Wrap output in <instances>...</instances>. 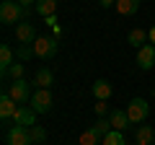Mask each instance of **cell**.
Returning a JSON list of instances; mask_svg holds the SVG:
<instances>
[{"label": "cell", "instance_id": "4", "mask_svg": "<svg viewBox=\"0 0 155 145\" xmlns=\"http://www.w3.org/2000/svg\"><path fill=\"white\" fill-rule=\"evenodd\" d=\"M147 114H150V106H147L145 99H132L127 104V117H129L132 124H142L147 119Z\"/></svg>", "mask_w": 155, "mask_h": 145}, {"label": "cell", "instance_id": "12", "mask_svg": "<svg viewBox=\"0 0 155 145\" xmlns=\"http://www.w3.org/2000/svg\"><path fill=\"white\" fill-rule=\"evenodd\" d=\"M153 140H155V130L150 124H140L137 132H134V143L137 145H153Z\"/></svg>", "mask_w": 155, "mask_h": 145}, {"label": "cell", "instance_id": "9", "mask_svg": "<svg viewBox=\"0 0 155 145\" xmlns=\"http://www.w3.org/2000/svg\"><path fill=\"white\" fill-rule=\"evenodd\" d=\"M109 122H111V130H119V132H124L127 127H132V122H129V117H127V109H111Z\"/></svg>", "mask_w": 155, "mask_h": 145}, {"label": "cell", "instance_id": "7", "mask_svg": "<svg viewBox=\"0 0 155 145\" xmlns=\"http://www.w3.org/2000/svg\"><path fill=\"white\" fill-rule=\"evenodd\" d=\"M137 65L140 70H150V67H155V44H142L137 49Z\"/></svg>", "mask_w": 155, "mask_h": 145}, {"label": "cell", "instance_id": "27", "mask_svg": "<svg viewBox=\"0 0 155 145\" xmlns=\"http://www.w3.org/2000/svg\"><path fill=\"white\" fill-rule=\"evenodd\" d=\"M101 5H104V8H114L116 0H101Z\"/></svg>", "mask_w": 155, "mask_h": 145}, {"label": "cell", "instance_id": "11", "mask_svg": "<svg viewBox=\"0 0 155 145\" xmlns=\"http://www.w3.org/2000/svg\"><path fill=\"white\" fill-rule=\"evenodd\" d=\"M16 112H18L16 101H13L8 93H3V99H0V119H3V122H5V119H13Z\"/></svg>", "mask_w": 155, "mask_h": 145}, {"label": "cell", "instance_id": "22", "mask_svg": "<svg viewBox=\"0 0 155 145\" xmlns=\"http://www.w3.org/2000/svg\"><path fill=\"white\" fill-rule=\"evenodd\" d=\"M5 75H11L13 80H21V78H23V62H13V65L8 67Z\"/></svg>", "mask_w": 155, "mask_h": 145}, {"label": "cell", "instance_id": "26", "mask_svg": "<svg viewBox=\"0 0 155 145\" xmlns=\"http://www.w3.org/2000/svg\"><path fill=\"white\" fill-rule=\"evenodd\" d=\"M23 8H31V5H36V0H18Z\"/></svg>", "mask_w": 155, "mask_h": 145}, {"label": "cell", "instance_id": "24", "mask_svg": "<svg viewBox=\"0 0 155 145\" xmlns=\"http://www.w3.org/2000/svg\"><path fill=\"white\" fill-rule=\"evenodd\" d=\"M28 132H31V140H34V143H44V137H47L44 127H39V124H34V127H28Z\"/></svg>", "mask_w": 155, "mask_h": 145}, {"label": "cell", "instance_id": "3", "mask_svg": "<svg viewBox=\"0 0 155 145\" xmlns=\"http://www.w3.org/2000/svg\"><path fill=\"white\" fill-rule=\"evenodd\" d=\"M5 93L11 96L16 104H26V101H31V86L26 83V80H13V83L5 86Z\"/></svg>", "mask_w": 155, "mask_h": 145}, {"label": "cell", "instance_id": "6", "mask_svg": "<svg viewBox=\"0 0 155 145\" xmlns=\"http://www.w3.org/2000/svg\"><path fill=\"white\" fill-rule=\"evenodd\" d=\"M5 143H8V145H34V140H31V132H28V127L13 124V127L5 132Z\"/></svg>", "mask_w": 155, "mask_h": 145}, {"label": "cell", "instance_id": "15", "mask_svg": "<svg viewBox=\"0 0 155 145\" xmlns=\"http://www.w3.org/2000/svg\"><path fill=\"white\" fill-rule=\"evenodd\" d=\"M16 62V57H13V49H11V44L8 42H3L0 44V67H3V75L8 72V67Z\"/></svg>", "mask_w": 155, "mask_h": 145}, {"label": "cell", "instance_id": "1", "mask_svg": "<svg viewBox=\"0 0 155 145\" xmlns=\"http://www.w3.org/2000/svg\"><path fill=\"white\" fill-rule=\"evenodd\" d=\"M57 47H60V42H57L54 36H39V39L31 44V49H34V57L49 62V60L57 57Z\"/></svg>", "mask_w": 155, "mask_h": 145}, {"label": "cell", "instance_id": "21", "mask_svg": "<svg viewBox=\"0 0 155 145\" xmlns=\"http://www.w3.org/2000/svg\"><path fill=\"white\" fill-rule=\"evenodd\" d=\"M104 145H127V140H124V135L119 132V130H111L104 137Z\"/></svg>", "mask_w": 155, "mask_h": 145}, {"label": "cell", "instance_id": "5", "mask_svg": "<svg viewBox=\"0 0 155 145\" xmlns=\"http://www.w3.org/2000/svg\"><path fill=\"white\" fill-rule=\"evenodd\" d=\"M28 106H31L36 114H47V112L52 109V93H49V88H36V91L31 93Z\"/></svg>", "mask_w": 155, "mask_h": 145}, {"label": "cell", "instance_id": "23", "mask_svg": "<svg viewBox=\"0 0 155 145\" xmlns=\"http://www.w3.org/2000/svg\"><path fill=\"white\" fill-rule=\"evenodd\" d=\"M16 57H18L21 62L31 60V57H34V49H31V44H21V47H18V52H16Z\"/></svg>", "mask_w": 155, "mask_h": 145}, {"label": "cell", "instance_id": "28", "mask_svg": "<svg viewBox=\"0 0 155 145\" xmlns=\"http://www.w3.org/2000/svg\"><path fill=\"white\" fill-rule=\"evenodd\" d=\"M147 36H150V44H155V23H153V29L147 31Z\"/></svg>", "mask_w": 155, "mask_h": 145}, {"label": "cell", "instance_id": "13", "mask_svg": "<svg viewBox=\"0 0 155 145\" xmlns=\"http://www.w3.org/2000/svg\"><path fill=\"white\" fill-rule=\"evenodd\" d=\"M34 83H36V88H49V86L54 83V72H52L49 67H41V70H36V75H34Z\"/></svg>", "mask_w": 155, "mask_h": 145}, {"label": "cell", "instance_id": "20", "mask_svg": "<svg viewBox=\"0 0 155 145\" xmlns=\"http://www.w3.org/2000/svg\"><path fill=\"white\" fill-rule=\"evenodd\" d=\"M98 140H101V137L88 127L85 132H80V137H78V145H98Z\"/></svg>", "mask_w": 155, "mask_h": 145}, {"label": "cell", "instance_id": "8", "mask_svg": "<svg viewBox=\"0 0 155 145\" xmlns=\"http://www.w3.org/2000/svg\"><path fill=\"white\" fill-rule=\"evenodd\" d=\"M16 39L21 42V44H34L39 36H36V29L28 21H21V23H16Z\"/></svg>", "mask_w": 155, "mask_h": 145}, {"label": "cell", "instance_id": "2", "mask_svg": "<svg viewBox=\"0 0 155 145\" xmlns=\"http://www.w3.org/2000/svg\"><path fill=\"white\" fill-rule=\"evenodd\" d=\"M21 18H26V8L18 3V0H3L0 3V21L11 26V23H21Z\"/></svg>", "mask_w": 155, "mask_h": 145}, {"label": "cell", "instance_id": "10", "mask_svg": "<svg viewBox=\"0 0 155 145\" xmlns=\"http://www.w3.org/2000/svg\"><path fill=\"white\" fill-rule=\"evenodd\" d=\"M13 122L16 124H21V127H34L36 124V112H34L31 106H18V112H16V117H13Z\"/></svg>", "mask_w": 155, "mask_h": 145}, {"label": "cell", "instance_id": "18", "mask_svg": "<svg viewBox=\"0 0 155 145\" xmlns=\"http://www.w3.org/2000/svg\"><path fill=\"white\" fill-rule=\"evenodd\" d=\"M36 13L39 16H44V18H49V16H54V11H57V0H36Z\"/></svg>", "mask_w": 155, "mask_h": 145}, {"label": "cell", "instance_id": "17", "mask_svg": "<svg viewBox=\"0 0 155 145\" xmlns=\"http://www.w3.org/2000/svg\"><path fill=\"white\" fill-rule=\"evenodd\" d=\"M127 42L134 47V49H140L142 44H147V42H150V36H147V31H145V29H132V31H129V36H127Z\"/></svg>", "mask_w": 155, "mask_h": 145}, {"label": "cell", "instance_id": "16", "mask_svg": "<svg viewBox=\"0 0 155 145\" xmlns=\"http://www.w3.org/2000/svg\"><path fill=\"white\" fill-rule=\"evenodd\" d=\"M93 96H96V101H109L111 99V83L109 80H96L93 83Z\"/></svg>", "mask_w": 155, "mask_h": 145}, {"label": "cell", "instance_id": "14", "mask_svg": "<svg viewBox=\"0 0 155 145\" xmlns=\"http://www.w3.org/2000/svg\"><path fill=\"white\" fill-rule=\"evenodd\" d=\"M116 13L119 16H134L140 11V0H116Z\"/></svg>", "mask_w": 155, "mask_h": 145}, {"label": "cell", "instance_id": "19", "mask_svg": "<svg viewBox=\"0 0 155 145\" xmlns=\"http://www.w3.org/2000/svg\"><path fill=\"white\" fill-rule=\"evenodd\" d=\"M91 130H93V132L104 140L106 135L111 132V122H109V119H104V117H98V119H96V124H91Z\"/></svg>", "mask_w": 155, "mask_h": 145}, {"label": "cell", "instance_id": "25", "mask_svg": "<svg viewBox=\"0 0 155 145\" xmlns=\"http://www.w3.org/2000/svg\"><path fill=\"white\" fill-rule=\"evenodd\" d=\"M93 109H96V114H98V117H106V114H111V112H109V104H106V101H96Z\"/></svg>", "mask_w": 155, "mask_h": 145}]
</instances>
